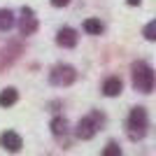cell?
<instances>
[{"instance_id":"cell-15","label":"cell","mask_w":156,"mask_h":156,"mask_svg":"<svg viewBox=\"0 0 156 156\" xmlns=\"http://www.w3.org/2000/svg\"><path fill=\"white\" fill-rule=\"evenodd\" d=\"M68 2H70V0H51V5H54V7H65Z\"/></svg>"},{"instance_id":"cell-6","label":"cell","mask_w":156,"mask_h":156,"mask_svg":"<svg viewBox=\"0 0 156 156\" xmlns=\"http://www.w3.org/2000/svg\"><path fill=\"white\" fill-rule=\"evenodd\" d=\"M0 144H2L7 151H19V149H21V144H23V140L19 137V133L7 130V133H2V137H0Z\"/></svg>"},{"instance_id":"cell-16","label":"cell","mask_w":156,"mask_h":156,"mask_svg":"<svg viewBox=\"0 0 156 156\" xmlns=\"http://www.w3.org/2000/svg\"><path fill=\"white\" fill-rule=\"evenodd\" d=\"M126 2H128V5H140L142 0H126Z\"/></svg>"},{"instance_id":"cell-8","label":"cell","mask_w":156,"mask_h":156,"mask_svg":"<svg viewBox=\"0 0 156 156\" xmlns=\"http://www.w3.org/2000/svg\"><path fill=\"white\" fill-rule=\"evenodd\" d=\"M121 79L119 77H110V79H105V84H103V93L107 98H114V96H119L121 93Z\"/></svg>"},{"instance_id":"cell-5","label":"cell","mask_w":156,"mask_h":156,"mask_svg":"<svg viewBox=\"0 0 156 156\" xmlns=\"http://www.w3.org/2000/svg\"><path fill=\"white\" fill-rule=\"evenodd\" d=\"M19 30L23 35H33V33L37 30V19L33 16V9L23 7L21 9V16H19Z\"/></svg>"},{"instance_id":"cell-4","label":"cell","mask_w":156,"mask_h":156,"mask_svg":"<svg viewBox=\"0 0 156 156\" xmlns=\"http://www.w3.org/2000/svg\"><path fill=\"white\" fill-rule=\"evenodd\" d=\"M75 77H77V72H75V68H70V65H56L51 70V84H58V86H70L72 82H75Z\"/></svg>"},{"instance_id":"cell-7","label":"cell","mask_w":156,"mask_h":156,"mask_svg":"<svg viewBox=\"0 0 156 156\" xmlns=\"http://www.w3.org/2000/svg\"><path fill=\"white\" fill-rule=\"evenodd\" d=\"M56 42H58L61 47H65V49L75 47L77 44V30H75V28H61L58 35H56Z\"/></svg>"},{"instance_id":"cell-10","label":"cell","mask_w":156,"mask_h":156,"mask_svg":"<svg viewBox=\"0 0 156 156\" xmlns=\"http://www.w3.org/2000/svg\"><path fill=\"white\" fill-rule=\"evenodd\" d=\"M14 26V14L9 9H0V30H9Z\"/></svg>"},{"instance_id":"cell-3","label":"cell","mask_w":156,"mask_h":156,"mask_svg":"<svg viewBox=\"0 0 156 156\" xmlns=\"http://www.w3.org/2000/svg\"><path fill=\"white\" fill-rule=\"evenodd\" d=\"M100 124H103V117H100V114H91V117H84V119H82V121L77 124L75 133H77L79 140H91V137L98 133Z\"/></svg>"},{"instance_id":"cell-11","label":"cell","mask_w":156,"mask_h":156,"mask_svg":"<svg viewBox=\"0 0 156 156\" xmlns=\"http://www.w3.org/2000/svg\"><path fill=\"white\" fill-rule=\"evenodd\" d=\"M84 30L89 33V35H100V33H103V23L98 19H86L84 21Z\"/></svg>"},{"instance_id":"cell-12","label":"cell","mask_w":156,"mask_h":156,"mask_svg":"<svg viewBox=\"0 0 156 156\" xmlns=\"http://www.w3.org/2000/svg\"><path fill=\"white\" fill-rule=\"evenodd\" d=\"M51 130H54V135H63L65 130H68V121H65V119H54L51 121Z\"/></svg>"},{"instance_id":"cell-9","label":"cell","mask_w":156,"mask_h":156,"mask_svg":"<svg viewBox=\"0 0 156 156\" xmlns=\"http://www.w3.org/2000/svg\"><path fill=\"white\" fill-rule=\"evenodd\" d=\"M16 100H19V91H16V89H5V91H0V105H2V107H12Z\"/></svg>"},{"instance_id":"cell-13","label":"cell","mask_w":156,"mask_h":156,"mask_svg":"<svg viewBox=\"0 0 156 156\" xmlns=\"http://www.w3.org/2000/svg\"><path fill=\"white\" fill-rule=\"evenodd\" d=\"M144 37L151 40V42H156V21H149V23L144 26Z\"/></svg>"},{"instance_id":"cell-2","label":"cell","mask_w":156,"mask_h":156,"mask_svg":"<svg viewBox=\"0 0 156 156\" xmlns=\"http://www.w3.org/2000/svg\"><path fill=\"white\" fill-rule=\"evenodd\" d=\"M147 133V112L144 107H133L128 117V135L130 140H142Z\"/></svg>"},{"instance_id":"cell-1","label":"cell","mask_w":156,"mask_h":156,"mask_svg":"<svg viewBox=\"0 0 156 156\" xmlns=\"http://www.w3.org/2000/svg\"><path fill=\"white\" fill-rule=\"evenodd\" d=\"M133 86H135L137 91L142 93H149L154 91L156 86V75L147 63H135L133 65Z\"/></svg>"},{"instance_id":"cell-14","label":"cell","mask_w":156,"mask_h":156,"mask_svg":"<svg viewBox=\"0 0 156 156\" xmlns=\"http://www.w3.org/2000/svg\"><path fill=\"white\" fill-rule=\"evenodd\" d=\"M103 154H105V156H119V154H121V149H119V144L110 142V144L103 149Z\"/></svg>"}]
</instances>
